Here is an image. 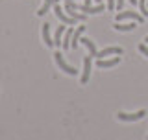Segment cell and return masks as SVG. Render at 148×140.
Masks as SVG:
<instances>
[{"label": "cell", "instance_id": "cell-2", "mask_svg": "<svg viewBox=\"0 0 148 140\" xmlns=\"http://www.w3.org/2000/svg\"><path fill=\"white\" fill-rule=\"evenodd\" d=\"M54 59H56L58 67L61 68L63 72H67L69 76H78V70L74 68V67H71V65H67V63H65V59H63V54H61V52H56V54H54Z\"/></svg>", "mask_w": 148, "mask_h": 140}, {"label": "cell", "instance_id": "cell-3", "mask_svg": "<svg viewBox=\"0 0 148 140\" xmlns=\"http://www.w3.org/2000/svg\"><path fill=\"white\" fill-rule=\"evenodd\" d=\"M120 20H137L139 24H141V22L145 20V17L137 11H119L117 13V22H120Z\"/></svg>", "mask_w": 148, "mask_h": 140}, {"label": "cell", "instance_id": "cell-18", "mask_svg": "<svg viewBox=\"0 0 148 140\" xmlns=\"http://www.w3.org/2000/svg\"><path fill=\"white\" fill-rule=\"evenodd\" d=\"M130 2H132V4H133V6H137V0H130Z\"/></svg>", "mask_w": 148, "mask_h": 140}, {"label": "cell", "instance_id": "cell-20", "mask_svg": "<svg viewBox=\"0 0 148 140\" xmlns=\"http://www.w3.org/2000/svg\"><path fill=\"white\" fill-rule=\"evenodd\" d=\"M95 2H96V4H100V0H95Z\"/></svg>", "mask_w": 148, "mask_h": 140}, {"label": "cell", "instance_id": "cell-10", "mask_svg": "<svg viewBox=\"0 0 148 140\" xmlns=\"http://www.w3.org/2000/svg\"><path fill=\"white\" fill-rule=\"evenodd\" d=\"M80 41L87 46V50H89V55H91V57L96 59V55H98V50H96V44L92 43V39H80Z\"/></svg>", "mask_w": 148, "mask_h": 140}, {"label": "cell", "instance_id": "cell-13", "mask_svg": "<svg viewBox=\"0 0 148 140\" xmlns=\"http://www.w3.org/2000/svg\"><path fill=\"white\" fill-rule=\"evenodd\" d=\"M135 26H137V22H130V24H122V22H115L113 28L117 31H132V30H135Z\"/></svg>", "mask_w": 148, "mask_h": 140}, {"label": "cell", "instance_id": "cell-5", "mask_svg": "<svg viewBox=\"0 0 148 140\" xmlns=\"http://www.w3.org/2000/svg\"><path fill=\"white\" fill-rule=\"evenodd\" d=\"M91 70H92V57L87 55L83 57V74H82V85H85L91 77Z\"/></svg>", "mask_w": 148, "mask_h": 140}, {"label": "cell", "instance_id": "cell-11", "mask_svg": "<svg viewBox=\"0 0 148 140\" xmlns=\"http://www.w3.org/2000/svg\"><path fill=\"white\" fill-rule=\"evenodd\" d=\"M67 31V26H58V30H56V35H54V46H61V43H63V33Z\"/></svg>", "mask_w": 148, "mask_h": 140}, {"label": "cell", "instance_id": "cell-19", "mask_svg": "<svg viewBox=\"0 0 148 140\" xmlns=\"http://www.w3.org/2000/svg\"><path fill=\"white\" fill-rule=\"evenodd\" d=\"M145 43H148V35H146V37H145Z\"/></svg>", "mask_w": 148, "mask_h": 140}, {"label": "cell", "instance_id": "cell-4", "mask_svg": "<svg viewBox=\"0 0 148 140\" xmlns=\"http://www.w3.org/2000/svg\"><path fill=\"white\" fill-rule=\"evenodd\" d=\"M54 13H56V17H58L59 20L63 22V24H67V26H72V24H76V22H78V20H74L72 17H69L67 13H65L63 9H61V6H59L58 2L54 4Z\"/></svg>", "mask_w": 148, "mask_h": 140}, {"label": "cell", "instance_id": "cell-12", "mask_svg": "<svg viewBox=\"0 0 148 140\" xmlns=\"http://www.w3.org/2000/svg\"><path fill=\"white\" fill-rule=\"evenodd\" d=\"M85 31V26H80L76 31L72 33V39H71V48H78V41L82 39V33Z\"/></svg>", "mask_w": 148, "mask_h": 140}, {"label": "cell", "instance_id": "cell-8", "mask_svg": "<svg viewBox=\"0 0 148 140\" xmlns=\"http://www.w3.org/2000/svg\"><path fill=\"white\" fill-rule=\"evenodd\" d=\"M119 63H120L119 55L113 57V59H96V67L98 68H113V67H117Z\"/></svg>", "mask_w": 148, "mask_h": 140}, {"label": "cell", "instance_id": "cell-16", "mask_svg": "<svg viewBox=\"0 0 148 140\" xmlns=\"http://www.w3.org/2000/svg\"><path fill=\"white\" fill-rule=\"evenodd\" d=\"M137 6H139V9H141V15L148 17V2L146 0H137Z\"/></svg>", "mask_w": 148, "mask_h": 140}, {"label": "cell", "instance_id": "cell-6", "mask_svg": "<svg viewBox=\"0 0 148 140\" xmlns=\"http://www.w3.org/2000/svg\"><path fill=\"white\" fill-rule=\"evenodd\" d=\"M122 46H109V48L102 50V52H98V55H96V59H104L108 57V55H122Z\"/></svg>", "mask_w": 148, "mask_h": 140}, {"label": "cell", "instance_id": "cell-14", "mask_svg": "<svg viewBox=\"0 0 148 140\" xmlns=\"http://www.w3.org/2000/svg\"><path fill=\"white\" fill-rule=\"evenodd\" d=\"M65 11H67V13H69V17H72L74 20H85V15H83V13H78V9L65 7Z\"/></svg>", "mask_w": 148, "mask_h": 140}, {"label": "cell", "instance_id": "cell-17", "mask_svg": "<svg viewBox=\"0 0 148 140\" xmlns=\"http://www.w3.org/2000/svg\"><path fill=\"white\" fill-rule=\"evenodd\" d=\"M139 52L145 54L146 57H148V46H146V44H139Z\"/></svg>", "mask_w": 148, "mask_h": 140}, {"label": "cell", "instance_id": "cell-7", "mask_svg": "<svg viewBox=\"0 0 148 140\" xmlns=\"http://www.w3.org/2000/svg\"><path fill=\"white\" fill-rule=\"evenodd\" d=\"M41 35H43V43L48 46V48H52V46H54V39L50 37V24H48V22L41 24Z\"/></svg>", "mask_w": 148, "mask_h": 140}, {"label": "cell", "instance_id": "cell-1", "mask_svg": "<svg viewBox=\"0 0 148 140\" xmlns=\"http://www.w3.org/2000/svg\"><path fill=\"white\" fill-rule=\"evenodd\" d=\"M146 116V111H137V113H117V118L120 122H137V120H143Z\"/></svg>", "mask_w": 148, "mask_h": 140}, {"label": "cell", "instance_id": "cell-21", "mask_svg": "<svg viewBox=\"0 0 148 140\" xmlns=\"http://www.w3.org/2000/svg\"><path fill=\"white\" fill-rule=\"evenodd\" d=\"M56 2H59V0H56Z\"/></svg>", "mask_w": 148, "mask_h": 140}, {"label": "cell", "instance_id": "cell-15", "mask_svg": "<svg viewBox=\"0 0 148 140\" xmlns=\"http://www.w3.org/2000/svg\"><path fill=\"white\" fill-rule=\"evenodd\" d=\"M72 33H74L72 30H67V31H65V39H63V43H61V46H63V50L71 48V39H72Z\"/></svg>", "mask_w": 148, "mask_h": 140}, {"label": "cell", "instance_id": "cell-9", "mask_svg": "<svg viewBox=\"0 0 148 140\" xmlns=\"http://www.w3.org/2000/svg\"><path fill=\"white\" fill-rule=\"evenodd\" d=\"M106 9L104 4H96L95 7H91V6H80L78 7V11H83V13H89V15H98V13H102Z\"/></svg>", "mask_w": 148, "mask_h": 140}]
</instances>
